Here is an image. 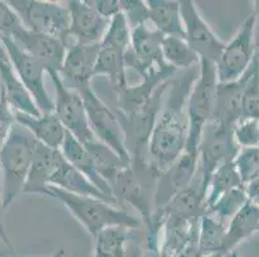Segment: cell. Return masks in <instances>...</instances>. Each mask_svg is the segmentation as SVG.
<instances>
[{"label": "cell", "instance_id": "obj_3", "mask_svg": "<svg viewBox=\"0 0 259 257\" xmlns=\"http://www.w3.org/2000/svg\"><path fill=\"white\" fill-rule=\"evenodd\" d=\"M37 143L30 131L16 122L0 149V174L6 209L23 192Z\"/></svg>", "mask_w": 259, "mask_h": 257}, {"label": "cell", "instance_id": "obj_10", "mask_svg": "<svg viewBox=\"0 0 259 257\" xmlns=\"http://www.w3.org/2000/svg\"><path fill=\"white\" fill-rule=\"evenodd\" d=\"M180 12L185 40L190 48L197 54L200 61H208L215 65L220 60L226 42L217 36L210 26L202 18L195 2L181 0Z\"/></svg>", "mask_w": 259, "mask_h": 257}, {"label": "cell", "instance_id": "obj_17", "mask_svg": "<svg viewBox=\"0 0 259 257\" xmlns=\"http://www.w3.org/2000/svg\"><path fill=\"white\" fill-rule=\"evenodd\" d=\"M70 12L69 42L100 44L105 36L110 21L94 11L87 0H70L66 3Z\"/></svg>", "mask_w": 259, "mask_h": 257}, {"label": "cell", "instance_id": "obj_47", "mask_svg": "<svg viewBox=\"0 0 259 257\" xmlns=\"http://www.w3.org/2000/svg\"><path fill=\"white\" fill-rule=\"evenodd\" d=\"M51 257H66V251L63 248H61L57 252H54Z\"/></svg>", "mask_w": 259, "mask_h": 257}, {"label": "cell", "instance_id": "obj_8", "mask_svg": "<svg viewBox=\"0 0 259 257\" xmlns=\"http://www.w3.org/2000/svg\"><path fill=\"white\" fill-rule=\"evenodd\" d=\"M241 148L234 138V129L209 122L202 131L199 145L197 171L209 185L211 175L226 162L234 161Z\"/></svg>", "mask_w": 259, "mask_h": 257}, {"label": "cell", "instance_id": "obj_39", "mask_svg": "<svg viewBox=\"0 0 259 257\" xmlns=\"http://www.w3.org/2000/svg\"><path fill=\"white\" fill-rule=\"evenodd\" d=\"M234 138L240 148L259 147V119L239 120L234 126Z\"/></svg>", "mask_w": 259, "mask_h": 257}, {"label": "cell", "instance_id": "obj_38", "mask_svg": "<svg viewBox=\"0 0 259 257\" xmlns=\"http://www.w3.org/2000/svg\"><path fill=\"white\" fill-rule=\"evenodd\" d=\"M234 162L244 185L259 179V147L241 148Z\"/></svg>", "mask_w": 259, "mask_h": 257}, {"label": "cell", "instance_id": "obj_42", "mask_svg": "<svg viewBox=\"0 0 259 257\" xmlns=\"http://www.w3.org/2000/svg\"><path fill=\"white\" fill-rule=\"evenodd\" d=\"M16 125L15 111L7 100L6 95L0 90V149L7 141L11 131Z\"/></svg>", "mask_w": 259, "mask_h": 257}, {"label": "cell", "instance_id": "obj_24", "mask_svg": "<svg viewBox=\"0 0 259 257\" xmlns=\"http://www.w3.org/2000/svg\"><path fill=\"white\" fill-rule=\"evenodd\" d=\"M62 159L63 156L61 150L51 149L41 143H37L34 153V161H32L31 169H30L22 193L25 194H44L47 187L49 185L52 174Z\"/></svg>", "mask_w": 259, "mask_h": 257}, {"label": "cell", "instance_id": "obj_1", "mask_svg": "<svg viewBox=\"0 0 259 257\" xmlns=\"http://www.w3.org/2000/svg\"><path fill=\"white\" fill-rule=\"evenodd\" d=\"M199 67L187 70L180 77H173L164 98L148 141V155L154 166L164 171L183 153L187 143V98L199 76Z\"/></svg>", "mask_w": 259, "mask_h": 257}, {"label": "cell", "instance_id": "obj_36", "mask_svg": "<svg viewBox=\"0 0 259 257\" xmlns=\"http://www.w3.org/2000/svg\"><path fill=\"white\" fill-rule=\"evenodd\" d=\"M244 119H259V58L256 56L250 65L248 81L242 91L240 120Z\"/></svg>", "mask_w": 259, "mask_h": 257}, {"label": "cell", "instance_id": "obj_26", "mask_svg": "<svg viewBox=\"0 0 259 257\" xmlns=\"http://www.w3.org/2000/svg\"><path fill=\"white\" fill-rule=\"evenodd\" d=\"M60 150L66 161L69 162L72 167H75L77 171L83 174L103 194H106L110 198H114L108 184L97 173L91 153L84 147V144H81L76 138H74L67 131H66L65 140H63V144Z\"/></svg>", "mask_w": 259, "mask_h": 257}, {"label": "cell", "instance_id": "obj_35", "mask_svg": "<svg viewBox=\"0 0 259 257\" xmlns=\"http://www.w3.org/2000/svg\"><path fill=\"white\" fill-rule=\"evenodd\" d=\"M248 201V194L242 185V187L228 190L227 193L221 195L211 206L206 209V214L227 225L231 219L236 215Z\"/></svg>", "mask_w": 259, "mask_h": 257}, {"label": "cell", "instance_id": "obj_30", "mask_svg": "<svg viewBox=\"0 0 259 257\" xmlns=\"http://www.w3.org/2000/svg\"><path fill=\"white\" fill-rule=\"evenodd\" d=\"M226 233L227 225L222 221L217 220L211 215H202L199 221V249L205 257L221 256L225 257Z\"/></svg>", "mask_w": 259, "mask_h": 257}, {"label": "cell", "instance_id": "obj_19", "mask_svg": "<svg viewBox=\"0 0 259 257\" xmlns=\"http://www.w3.org/2000/svg\"><path fill=\"white\" fill-rule=\"evenodd\" d=\"M249 72H250V67L240 79L235 80V81L218 82L213 116L210 120L211 122L234 129V126L241 117V96L245 84L248 81Z\"/></svg>", "mask_w": 259, "mask_h": 257}, {"label": "cell", "instance_id": "obj_49", "mask_svg": "<svg viewBox=\"0 0 259 257\" xmlns=\"http://www.w3.org/2000/svg\"><path fill=\"white\" fill-rule=\"evenodd\" d=\"M161 257H168V256H166V254H164V253H162V252H161Z\"/></svg>", "mask_w": 259, "mask_h": 257}, {"label": "cell", "instance_id": "obj_6", "mask_svg": "<svg viewBox=\"0 0 259 257\" xmlns=\"http://www.w3.org/2000/svg\"><path fill=\"white\" fill-rule=\"evenodd\" d=\"M79 94L83 98L89 126L96 139L131 164V156L125 147V135L115 111L108 107L92 88L84 89Z\"/></svg>", "mask_w": 259, "mask_h": 257}, {"label": "cell", "instance_id": "obj_43", "mask_svg": "<svg viewBox=\"0 0 259 257\" xmlns=\"http://www.w3.org/2000/svg\"><path fill=\"white\" fill-rule=\"evenodd\" d=\"M87 3L106 20H112L116 14L121 13L120 0H87Z\"/></svg>", "mask_w": 259, "mask_h": 257}, {"label": "cell", "instance_id": "obj_20", "mask_svg": "<svg viewBox=\"0 0 259 257\" xmlns=\"http://www.w3.org/2000/svg\"><path fill=\"white\" fill-rule=\"evenodd\" d=\"M164 223V216L155 210L151 218L142 221L141 228L132 229L125 257H161V233Z\"/></svg>", "mask_w": 259, "mask_h": 257}, {"label": "cell", "instance_id": "obj_46", "mask_svg": "<svg viewBox=\"0 0 259 257\" xmlns=\"http://www.w3.org/2000/svg\"><path fill=\"white\" fill-rule=\"evenodd\" d=\"M9 60L8 54H7V50L6 48H4L3 42H2V40H0V61H7Z\"/></svg>", "mask_w": 259, "mask_h": 257}, {"label": "cell", "instance_id": "obj_50", "mask_svg": "<svg viewBox=\"0 0 259 257\" xmlns=\"http://www.w3.org/2000/svg\"><path fill=\"white\" fill-rule=\"evenodd\" d=\"M215 257H221V256H215Z\"/></svg>", "mask_w": 259, "mask_h": 257}, {"label": "cell", "instance_id": "obj_45", "mask_svg": "<svg viewBox=\"0 0 259 257\" xmlns=\"http://www.w3.org/2000/svg\"><path fill=\"white\" fill-rule=\"evenodd\" d=\"M254 42H255V53L259 57V0L254 2Z\"/></svg>", "mask_w": 259, "mask_h": 257}, {"label": "cell", "instance_id": "obj_32", "mask_svg": "<svg viewBox=\"0 0 259 257\" xmlns=\"http://www.w3.org/2000/svg\"><path fill=\"white\" fill-rule=\"evenodd\" d=\"M84 147L88 149L91 153L92 159H93L94 166L97 173L100 174L101 178L106 181L107 184L111 183L112 179L115 178L117 173L122 167L129 166L131 164L125 162L120 157L117 153H115L111 148H108L100 140H93L88 144H84ZM110 187V185H108ZM111 189V188H110Z\"/></svg>", "mask_w": 259, "mask_h": 257}, {"label": "cell", "instance_id": "obj_48", "mask_svg": "<svg viewBox=\"0 0 259 257\" xmlns=\"http://www.w3.org/2000/svg\"><path fill=\"white\" fill-rule=\"evenodd\" d=\"M227 257H240V256H239V253H237V252L232 251L230 254H227Z\"/></svg>", "mask_w": 259, "mask_h": 257}, {"label": "cell", "instance_id": "obj_22", "mask_svg": "<svg viewBox=\"0 0 259 257\" xmlns=\"http://www.w3.org/2000/svg\"><path fill=\"white\" fill-rule=\"evenodd\" d=\"M15 116L16 122L30 131L39 143L51 149H61L65 140L66 130L53 112L41 113L37 117L15 112Z\"/></svg>", "mask_w": 259, "mask_h": 257}, {"label": "cell", "instance_id": "obj_9", "mask_svg": "<svg viewBox=\"0 0 259 257\" xmlns=\"http://www.w3.org/2000/svg\"><path fill=\"white\" fill-rule=\"evenodd\" d=\"M52 77L56 98L53 100V113L60 120L65 130L76 138L81 144L96 140L88 122L83 98L77 91L67 88L60 79V75H49Z\"/></svg>", "mask_w": 259, "mask_h": 257}, {"label": "cell", "instance_id": "obj_14", "mask_svg": "<svg viewBox=\"0 0 259 257\" xmlns=\"http://www.w3.org/2000/svg\"><path fill=\"white\" fill-rule=\"evenodd\" d=\"M101 44V42H100ZM100 44L72 42L66 49V56L60 71V79L67 88L80 93L92 88L94 65L100 50Z\"/></svg>", "mask_w": 259, "mask_h": 257}, {"label": "cell", "instance_id": "obj_11", "mask_svg": "<svg viewBox=\"0 0 259 257\" xmlns=\"http://www.w3.org/2000/svg\"><path fill=\"white\" fill-rule=\"evenodd\" d=\"M164 37L150 23L132 28L131 48L124 56L126 67L136 70L142 77L165 67L166 63L162 58Z\"/></svg>", "mask_w": 259, "mask_h": 257}, {"label": "cell", "instance_id": "obj_4", "mask_svg": "<svg viewBox=\"0 0 259 257\" xmlns=\"http://www.w3.org/2000/svg\"><path fill=\"white\" fill-rule=\"evenodd\" d=\"M217 77L215 65L208 61H200L199 76L191 88L187 98L188 134L185 149L199 150L202 131L210 122L215 100Z\"/></svg>", "mask_w": 259, "mask_h": 257}, {"label": "cell", "instance_id": "obj_28", "mask_svg": "<svg viewBox=\"0 0 259 257\" xmlns=\"http://www.w3.org/2000/svg\"><path fill=\"white\" fill-rule=\"evenodd\" d=\"M150 25L164 36H176L185 39L183 23L181 18L180 2L170 0H148Z\"/></svg>", "mask_w": 259, "mask_h": 257}, {"label": "cell", "instance_id": "obj_29", "mask_svg": "<svg viewBox=\"0 0 259 257\" xmlns=\"http://www.w3.org/2000/svg\"><path fill=\"white\" fill-rule=\"evenodd\" d=\"M256 232H259V204L248 201L227 224L223 249L225 257L234 251L242 240L248 239Z\"/></svg>", "mask_w": 259, "mask_h": 257}, {"label": "cell", "instance_id": "obj_15", "mask_svg": "<svg viewBox=\"0 0 259 257\" xmlns=\"http://www.w3.org/2000/svg\"><path fill=\"white\" fill-rule=\"evenodd\" d=\"M108 185L117 206L120 203L131 206L140 214L142 221L151 218L154 212V190L138 178L131 165L122 167Z\"/></svg>", "mask_w": 259, "mask_h": 257}, {"label": "cell", "instance_id": "obj_31", "mask_svg": "<svg viewBox=\"0 0 259 257\" xmlns=\"http://www.w3.org/2000/svg\"><path fill=\"white\" fill-rule=\"evenodd\" d=\"M129 228L108 226L94 235L93 257H125Z\"/></svg>", "mask_w": 259, "mask_h": 257}, {"label": "cell", "instance_id": "obj_13", "mask_svg": "<svg viewBox=\"0 0 259 257\" xmlns=\"http://www.w3.org/2000/svg\"><path fill=\"white\" fill-rule=\"evenodd\" d=\"M199 150L185 149L182 155L159 175L154 190V211L165 206L176 194L187 188L196 176Z\"/></svg>", "mask_w": 259, "mask_h": 257}, {"label": "cell", "instance_id": "obj_33", "mask_svg": "<svg viewBox=\"0 0 259 257\" xmlns=\"http://www.w3.org/2000/svg\"><path fill=\"white\" fill-rule=\"evenodd\" d=\"M162 58L166 65L178 70H191L200 65V58L183 37L165 36L162 41Z\"/></svg>", "mask_w": 259, "mask_h": 257}, {"label": "cell", "instance_id": "obj_37", "mask_svg": "<svg viewBox=\"0 0 259 257\" xmlns=\"http://www.w3.org/2000/svg\"><path fill=\"white\" fill-rule=\"evenodd\" d=\"M131 32L132 30L124 14L119 13L110 21L107 31H106L101 44L116 46V48L126 52L131 48Z\"/></svg>", "mask_w": 259, "mask_h": 257}, {"label": "cell", "instance_id": "obj_21", "mask_svg": "<svg viewBox=\"0 0 259 257\" xmlns=\"http://www.w3.org/2000/svg\"><path fill=\"white\" fill-rule=\"evenodd\" d=\"M199 221L168 216L162 226L161 252L168 257H177L188 247L199 244Z\"/></svg>", "mask_w": 259, "mask_h": 257}, {"label": "cell", "instance_id": "obj_41", "mask_svg": "<svg viewBox=\"0 0 259 257\" xmlns=\"http://www.w3.org/2000/svg\"><path fill=\"white\" fill-rule=\"evenodd\" d=\"M25 26L21 22L18 14L9 6L8 2L0 0V39L15 36Z\"/></svg>", "mask_w": 259, "mask_h": 257}, {"label": "cell", "instance_id": "obj_18", "mask_svg": "<svg viewBox=\"0 0 259 257\" xmlns=\"http://www.w3.org/2000/svg\"><path fill=\"white\" fill-rule=\"evenodd\" d=\"M206 193L208 184L197 171L196 176L187 188L174 195L170 201L157 211L164 216H176V218L188 219V220H200L206 212Z\"/></svg>", "mask_w": 259, "mask_h": 257}, {"label": "cell", "instance_id": "obj_51", "mask_svg": "<svg viewBox=\"0 0 259 257\" xmlns=\"http://www.w3.org/2000/svg\"><path fill=\"white\" fill-rule=\"evenodd\" d=\"M258 58H259V57H258Z\"/></svg>", "mask_w": 259, "mask_h": 257}, {"label": "cell", "instance_id": "obj_25", "mask_svg": "<svg viewBox=\"0 0 259 257\" xmlns=\"http://www.w3.org/2000/svg\"><path fill=\"white\" fill-rule=\"evenodd\" d=\"M49 185L52 187H57L60 189L65 190V192L74 193V194L79 195H88V197L98 198L102 201L110 202L112 204H116V201L114 198L107 197L103 194L96 185L91 183L83 174L77 171L75 167H72L69 162L66 161L65 157L61 160L58 166L53 171L49 180ZM48 185V187H49Z\"/></svg>", "mask_w": 259, "mask_h": 257}, {"label": "cell", "instance_id": "obj_5", "mask_svg": "<svg viewBox=\"0 0 259 257\" xmlns=\"http://www.w3.org/2000/svg\"><path fill=\"white\" fill-rule=\"evenodd\" d=\"M8 3L18 14L25 28L61 39L67 48L70 28L67 6L58 2L41 0H9Z\"/></svg>", "mask_w": 259, "mask_h": 257}, {"label": "cell", "instance_id": "obj_16", "mask_svg": "<svg viewBox=\"0 0 259 257\" xmlns=\"http://www.w3.org/2000/svg\"><path fill=\"white\" fill-rule=\"evenodd\" d=\"M18 45L44 68L46 74H60L66 56L65 42L57 37L37 34L23 27L12 37Z\"/></svg>", "mask_w": 259, "mask_h": 257}, {"label": "cell", "instance_id": "obj_2", "mask_svg": "<svg viewBox=\"0 0 259 257\" xmlns=\"http://www.w3.org/2000/svg\"><path fill=\"white\" fill-rule=\"evenodd\" d=\"M44 194L58 199L92 237L108 226H124L129 229L142 226V220L125 209L98 198L74 194L52 185L47 187Z\"/></svg>", "mask_w": 259, "mask_h": 257}, {"label": "cell", "instance_id": "obj_23", "mask_svg": "<svg viewBox=\"0 0 259 257\" xmlns=\"http://www.w3.org/2000/svg\"><path fill=\"white\" fill-rule=\"evenodd\" d=\"M0 90L3 91L15 112L34 117L41 115L31 94L23 86L9 60L0 61Z\"/></svg>", "mask_w": 259, "mask_h": 257}, {"label": "cell", "instance_id": "obj_27", "mask_svg": "<svg viewBox=\"0 0 259 257\" xmlns=\"http://www.w3.org/2000/svg\"><path fill=\"white\" fill-rule=\"evenodd\" d=\"M125 50L116 46L100 44V50L94 65L93 76L107 77L114 93L122 90L128 85L125 74Z\"/></svg>", "mask_w": 259, "mask_h": 257}, {"label": "cell", "instance_id": "obj_12", "mask_svg": "<svg viewBox=\"0 0 259 257\" xmlns=\"http://www.w3.org/2000/svg\"><path fill=\"white\" fill-rule=\"evenodd\" d=\"M0 40L6 48L12 67L20 77L23 86L31 94L40 112H53V99L49 96L44 82V74H46L44 68L27 52L23 50L15 40L9 37H3Z\"/></svg>", "mask_w": 259, "mask_h": 257}, {"label": "cell", "instance_id": "obj_34", "mask_svg": "<svg viewBox=\"0 0 259 257\" xmlns=\"http://www.w3.org/2000/svg\"><path fill=\"white\" fill-rule=\"evenodd\" d=\"M242 185L244 184L235 166V162L231 161L223 164L214 171L209 181L208 193H206V209L228 190L242 187Z\"/></svg>", "mask_w": 259, "mask_h": 257}, {"label": "cell", "instance_id": "obj_40", "mask_svg": "<svg viewBox=\"0 0 259 257\" xmlns=\"http://www.w3.org/2000/svg\"><path fill=\"white\" fill-rule=\"evenodd\" d=\"M120 8L124 14L129 27L134 28L137 26L150 23L148 21V8L146 2L141 0H120Z\"/></svg>", "mask_w": 259, "mask_h": 257}, {"label": "cell", "instance_id": "obj_44", "mask_svg": "<svg viewBox=\"0 0 259 257\" xmlns=\"http://www.w3.org/2000/svg\"><path fill=\"white\" fill-rule=\"evenodd\" d=\"M6 206H4V197H3V184H2V174H0V242L6 246L8 252L13 256H16V249L11 238L6 229Z\"/></svg>", "mask_w": 259, "mask_h": 257}, {"label": "cell", "instance_id": "obj_7", "mask_svg": "<svg viewBox=\"0 0 259 257\" xmlns=\"http://www.w3.org/2000/svg\"><path fill=\"white\" fill-rule=\"evenodd\" d=\"M254 14L251 13L240 26L239 31L226 42L220 60L215 63L218 82H231L240 79L255 58Z\"/></svg>", "mask_w": 259, "mask_h": 257}]
</instances>
